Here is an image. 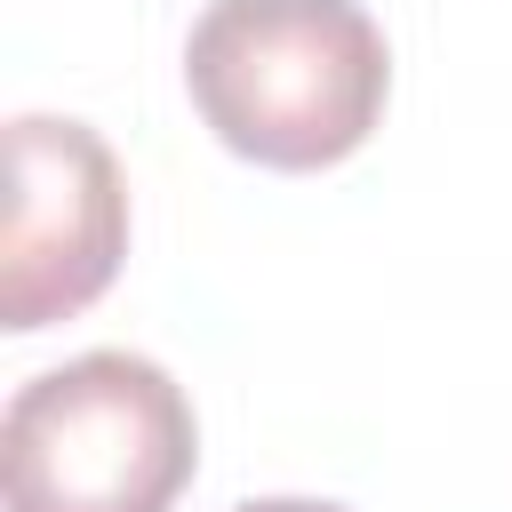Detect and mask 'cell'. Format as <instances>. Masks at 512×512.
Wrapping results in <instances>:
<instances>
[{"label": "cell", "instance_id": "obj_1", "mask_svg": "<svg viewBox=\"0 0 512 512\" xmlns=\"http://www.w3.org/2000/svg\"><path fill=\"white\" fill-rule=\"evenodd\" d=\"M184 88L224 152L312 176L376 136L392 56L360 0H208L184 40Z\"/></svg>", "mask_w": 512, "mask_h": 512}, {"label": "cell", "instance_id": "obj_2", "mask_svg": "<svg viewBox=\"0 0 512 512\" xmlns=\"http://www.w3.org/2000/svg\"><path fill=\"white\" fill-rule=\"evenodd\" d=\"M8 512H168L200 472L184 384L144 352H80L0 416Z\"/></svg>", "mask_w": 512, "mask_h": 512}, {"label": "cell", "instance_id": "obj_3", "mask_svg": "<svg viewBox=\"0 0 512 512\" xmlns=\"http://www.w3.org/2000/svg\"><path fill=\"white\" fill-rule=\"evenodd\" d=\"M128 256V184L88 120L24 112L8 120V248H0V328L32 336L88 312Z\"/></svg>", "mask_w": 512, "mask_h": 512}, {"label": "cell", "instance_id": "obj_4", "mask_svg": "<svg viewBox=\"0 0 512 512\" xmlns=\"http://www.w3.org/2000/svg\"><path fill=\"white\" fill-rule=\"evenodd\" d=\"M232 512H352V504H320V496H256V504H232Z\"/></svg>", "mask_w": 512, "mask_h": 512}]
</instances>
